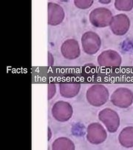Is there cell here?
Segmentation results:
<instances>
[{"label":"cell","instance_id":"obj_1","mask_svg":"<svg viewBox=\"0 0 133 150\" xmlns=\"http://www.w3.org/2000/svg\"><path fill=\"white\" fill-rule=\"evenodd\" d=\"M109 98V93L106 87L102 84H95L87 89L86 98L90 105L100 107L106 103Z\"/></svg>","mask_w":133,"mask_h":150},{"label":"cell","instance_id":"obj_2","mask_svg":"<svg viewBox=\"0 0 133 150\" xmlns=\"http://www.w3.org/2000/svg\"><path fill=\"white\" fill-rule=\"evenodd\" d=\"M113 17V13L110 10L106 8H95L90 12L89 16L90 23L96 28H105L109 26Z\"/></svg>","mask_w":133,"mask_h":150},{"label":"cell","instance_id":"obj_3","mask_svg":"<svg viewBox=\"0 0 133 150\" xmlns=\"http://www.w3.org/2000/svg\"><path fill=\"white\" fill-rule=\"evenodd\" d=\"M110 100L116 106L121 109H126L132 104L133 92L130 88L124 87L118 88L111 95Z\"/></svg>","mask_w":133,"mask_h":150},{"label":"cell","instance_id":"obj_4","mask_svg":"<svg viewBox=\"0 0 133 150\" xmlns=\"http://www.w3.org/2000/svg\"><path fill=\"white\" fill-rule=\"evenodd\" d=\"M98 119L106 126L109 132L114 133L117 132L120 126V117L116 111L106 108L100 111Z\"/></svg>","mask_w":133,"mask_h":150},{"label":"cell","instance_id":"obj_5","mask_svg":"<svg viewBox=\"0 0 133 150\" xmlns=\"http://www.w3.org/2000/svg\"><path fill=\"white\" fill-rule=\"evenodd\" d=\"M83 50L87 54H95L102 46V40L98 34L92 31L84 33L81 37Z\"/></svg>","mask_w":133,"mask_h":150},{"label":"cell","instance_id":"obj_6","mask_svg":"<svg viewBox=\"0 0 133 150\" xmlns=\"http://www.w3.org/2000/svg\"><path fill=\"white\" fill-rule=\"evenodd\" d=\"M107 133L104 126L99 123H92L87 129V140L94 145L101 144L106 141Z\"/></svg>","mask_w":133,"mask_h":150},{"label":"cell","instance_id":"obj_7","mask_svg":"<svg viewBox=\"0 0 133 150\" xmlns=\"http://www.w3.org/2000/svg\"><path fill=\"white\" fill-rule=\"evenodd\" d=\"M73 109L72 105L66 101H58L52 108V115L59 122L68 121L72 117Z\"/></svg>","mask_w":133,"mask_h":150},{"label":"cell","instance_id":"obj_8","mask_svg":"<svg viewBox=\"0 0 133 150\" xmlns=\"http://www.w3.org/2000/svg\"><path fill=\"white\" fill-rule=\"evenodd\" d=\"M109 27L115 35H125L130 28V18L124 13L116 15L111 20Z\"/></svg>","mask_w":133,"mask_h":150},{"label":"cell","instance_id":"obj_9","mask_svg":"<svg viewBox=\"0 0 133 150\" xmlns=\"http://www.w3.org/2000/svg\"><path fill=\"white\" fill-rule=\"evenodd\" d=\"M98 63L105 67H118L122 63V58L117 51L106 50L100 54L98 57Z\"/></svg>","mask_w":133,"mask_h":150},{"label":"cell","instance_id":"obj_10","mask_svg":"<svg viewBox=\"0 0 133 150\" xmlns=\"http://www.w3.org/2000/svg\"><path fill=\"white\" fill-rule=\"evenodd\" d=\"M64 11L59 4L49 2L48 4V23L52 26L58 25L64 19Z\"/></svg>","mask_w":133,"mask_h":150},{"label":"cell","instance_id":"obj_11","mask_svg":"<svg viewBox=\"0 0 133 150\" xmlns=\"http://www.w3.org/2000/svg\"><path fill=\"white\" fill-rule=\"evenodd\" d=\"M61 53L62 56L66 59H77L81 54L78 42L74 39L66 40L61 46Z\"/></svg>","mask_w":133,"mask_h":150},{"label":"cell","instance_id":"obj_12","mask_svg":"<svg viewBox=\"0 0 133 150\" xmlns=\"http://www.w3.org/2000/svg\"><path fill=\"white\" fill-rule=\"evenodd\" d=\"M81 85L78 83H63L59 85L60 94L64 98H75L79 93Z\"/></svg>","mask_w":133,"mask_h":150},{"label":"cell","instance_id":"obj_13","mask_svg":"<svg viewBox=\"0 0 133 150\" xmlns=\"http://www.w3.org/2000/svg\"><path fill=\"white\" fill-rule=\"evenodd\" d=\"M118 141L124 148L133 147V126H127L122 129L118 135Z\"/></svg>","mask_w":133,"mask_h":150},{"label":"cell","instance_id":"obj_14","mask_svg":"<svg viewBox=\"0 0 133 150\" xmlns=\"http://www.w3.org/2000/svg\"><path fill=\"white\" fill-rule=\"evenodd\" d=\"M75 144L70 138L65 137H59L52 144L53 150H74Z\"/></svg>","mask_w":133,"mask_h":150},{"label":"cell","instance_id":"obj_15","mask_svg":"<svg viewBox=\"0 0 133 150\" xmlns=\"http://www.w3.org/2000/svg\"><path fill=\"white\" fill-rule=\"evenodd\" d=\"M115 8L118 11H130L133 8V0H116Z\"/></svg>","mask_w":133,"mask_h":150},{"label":"cell","instance_id":"obj_16","mask_svg":"<svg viewBox=\"0 0 133 150\" xmlns=\"http://www.w3.org/2000/svg\"><path fill=\"white\" fill-rule=\"evenodd\" d=\"M74 4L80 9H87L90 8L93 4L92 0H75Z\"/></svg>","mask_w":133,"mask_h":150},{"label":"cell","instance_id":"obj_17","mask_svg":"<svg viewBox=\"0 0 133 150\" xmlns=\"http://www.w3.org/2000/svg\"><path fill=\"white\" fill-rule=\"evenodd\" d=\"M56 93V86L53 83H49L48 85V99L51 100Z\"/></svg>","mask_w":133,"mask_h":150},{"label":"cell","instance_id":"obj_18","mask_svg":"<svg viewBox=\"0 0 133 150\" xmlns=\"http://www.w3.org/2000/svg\"><path fill=\"white\" fill-rule=\"evenodd\" d=\"M48 66H52L54 65V57L52 56V54H51L50 52L48 53Z\"/></svg>","mask_w":133,"mask_h":150},{"label":"cell","instance_id":"obj_19","mask_svg":"<svg viewBox=\"0 0 133 150\" xmlns=\"http://www.w3.org/2000/svg\"><path fill=\"white\" fill-rule=\"evenodd\" d=\"M48 141H50L51 138V137H52V132H51V130H50V128L48 127Z\"/></svg>","mask_w":133,"mask_h":150},{"label":"cell","instance_id":"obj_20","mask_svg":"<svg viewBox=\"0 0 133 150\" xmlns=\"http://www.w3.org/2000/svg\"><path fill=\"white\" fill-rule=\"evenodd\" d=\"M99 2H101V3H104V4H109L110 3L111 1L110 0H108V1H102V0H101V1H99Z\"/></svg>","mask_w":133,"mask_h":150}]
</instances>
